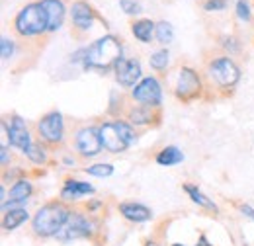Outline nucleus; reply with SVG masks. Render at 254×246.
<instances>
[{
  "instance_id": "obj_1",
  "label": "nucleus",
  "mask_w": 254,
  "mask_h": 246,
  "mask_svg": "<svg viewBox=\"0 0 254 246\" xmlns=\"http://www.w3.org/2000/svg\"><path fill=\"white\" fill-rule=\"evenodd\" d=\"M82 57L86 68L108 70L116 66V62L122 59V43L116 35H104L88 49H82Z\"/></svg>"
},
{
  "instance_id": "obj_2",
  "label": "nucleus",
  "mask_w": 254,
  "mask_h": 246,
  "mask_svg": "<svg viewBox=\"0 0 254 246\" xmlns=\"http://www.w3.org/2000/svg\"><path fill=\"white\" fill-rule=\"evenodd\" d=\"M70 213L72 211H68V207L61 201H53V203H47V205L39 207L32 221L33 235L41 237V239L57 237V233L63 229L64 223L68 221Z\"/></svg>"
},
{
  "instance_id": "obj_3",
  "label": "nucleus",
  "mask_w": 254,
  "mask_h": 246,
  "mask_svg": "<svg viewBox=\"0 0 254 246\" xmlns=\"http://www.w3.org/2000/svg\"><path fill=\"white\" fill-rule=\"evenodd\" d=\"M14 28L24 37H32V35H39L47 31V14L41 8V4L33 2V4L24 6L14 20Z\"/></svg>"
},
{
  "instance_id": "obj_4",
  "label": "nucleus",
  "mask_w": 254,
  "mask_h": 246,
  "mask_svg": "<svg viewBox=\"0 0 254 246\" xmlns=\"http://www.w3.org/2000/svg\"><path fill=\"white\" fill-rule=\"evenodd\" d=\"M209 78L219 86V88H233L239 78H241V68L237 66V62L231 57H217L209 62L207 66Z\"/></svg>"
},
{
  "instance_id": "obj_5",
  "label": "nucleus",
  "mask_w": 254,
  "mask_h": 246,
  "mask_svg": "<svg viewBox=\"0 0 254 246\" xmlns=\"http://www.w3.org/2000/svg\"><path fill=\"white\" fill-rule=\"evenodd\" d=\"M94 233V223L84 215V213H70L68 221L64 223V227L57 233V241L61 243H70V241H78V239H84L88 235Z\"/></svg>"
},
{
  "instance_id": "obj_6",
  "label": "nucleus",
  "mask_w": 254,
  "mask_h": 246,
  "mask_svg": "<svg viewBox=\"0 0 254 246\" xmlns=\"http://www.w3.org/2000/svg\"><path fill=\"white\" fill-rule=\"evenodd\" d=\"M37 131L41 141L49 145H59L64 137V123L61 112H49L37 122Z\"/></svg>"
},
{
  "instance_id": "obj_7",
  "label": "nucleus",
  "mask_w": 254,
  "mask_h": 246,
  "mask_svg": "<svg viewBox=\"0 0 254 246\" xmlns=\"http://www.w3.org/2000/svg\"><path fill=\"white\" fill-rule=\"evenodd\" d=\"M131 96L135 102H139L143 106L157 108V106H160V100H162V88H160L159 80L155 76H147V78L139 80V84H135Z\"/></svg>"
},
{
  "instance_id": "obj_8",
  "label": "nucleus",
  "mask_w": 254,
  "mask_h": 246,
  "mask_svg": "<svg viewBox=\"0 0 254 246\" xmlns=\"http://www.w3.org/2000/svg\"><path fill=\"white\" fill-rule=\"evenodd\" d=\"M76 151L82 156H96L102 153L104 145H102V137H100V127H82L80 131H76V139H74Z\"/></svg>"
},
{
  "instance_id": "obj_9",
  "label": "nucleus",
  "mask_w": 254,
  "mask_h": 246,
  "mask_svg": "<svg viewBox=\"0 0 254 246\" xmlns=\"http://www.w3.org/2000/svg\"><path fill=\"white\" fill-rule=\"evenodd\" d=\"M6 131H8V143L12 147L20 149L24 154L28 153V149L32 147V137H30L28 125L20 116H12L10 118V122L6 123Z\"/></svg>"
},
{
  "instance_id": "obj_10",
  "label": "nucleus",
  "mask_w": 254,
  "mask_h": 246,
  "mask_svg": "<svg viewBox=\"0 0 254 246\" xmlns=\"http://www.w3.org/2000/svg\"><path fill=\"white\" fill-rule=\"evenodd\" d=\"M100 137H102V145H104V149L108 153L118 154L129 149V145L124 139V135H122V131H120L116 122H108L104 125H100Z\"/></svg>"
},
{
  "instance_id": "obj_11",
  "label": "nucleus",
  "mask_w": 254,
  "mask_h": 246,
  "mask_svg": "<svg viewBox=\"0 0 254 246\" xmlns=\"http://www.w3.org/2000/svg\"><path fill=\"white\" fill-rule=\"evenodd\" d=\"M201 90V80L197 72L190 66H182L178 72V82H176V96L180 100H191Z\"/></svg>"
},
{
  "instance_id": "obj_12",
  "label": "nucleus",
  "mask_w": 254,
  "mask_h": 246,
  "mask_svg": "<svg viewBox=\"0 0 254 246\" xmlns=\"http://www.w3.org/2000/svg\"><path fill=\"white\" fill-rule=\"evenodd\" d=\"M116 80L122 84V86H135V82L141 78L143 70H141V62L137 59H120L116 62Z\"/></svg>"
},
{
  "instance_id": "obj_13",
  "label": "nucleus",
  "mask_w": 254,
  "mask_h": 246,
  "mask_svg": "<svg viewBox=\"0 0 254 246\" xmlns=\"http://www.w3.org/2000/svg\"><path fill=\"white\" fill-rule=\"evenodd\" d=\"M70 16H72V24L78 28V30L86 31L92 28V22H94V10L88 2L84 0H76L72 6H70Z\"/></svg>"
},
{
  "instance_id": "obj_14",
  "label": "nucleus",
  "mask_w": 254,
  "mask_h": 246,
  "mask_svg": "<svg viewBox=\"0 0 254 246\" xmlns=\"http://www.w3.org/2000/svg\"><path fill=\"white\" fill-rule=\"evenodd\" d=\"M39 4L47 14V31H57L63 26L64 14H66L63 0H41Z\"/></svg>"
},
{
  "instance_id": "obj_15",
  "label": "nucleus",
  "mask_w": 254,
  "mask_h": 246,
  "mask_svg": "<svg viewBox=\"0 0 254 246\" xmlns=\"http://www.w3.org/2000/svg\"><path fill=\"white\" fill-rule=\"evenodd\" d=\"M120 211H122V215L126 217L127 221H133V223H145V221H149L153 217L149 207H145L141 203H135V201L120 203Z\"/></svg>"
},
{
  "instance_id": "obj_16",
  "label": "nucleus",
  "mask_w": 254,
  "mask_h": 246,
  "mask_svg": "<svg viewBox=\"0 0 254 246\" xmlns=\"http://www.w3.org/2000/svg\"><path fill=\"white\" fill-rule=\"evenodd\" d=\"M94 193V187L86 182H78V180H66L61 189V197L64 201H74L80 195H88Z\"/></svg>"
},
{
  "instance_id": "obj_17",
  "label": "nucleus",
  "mask_w": 254,
  "mask_h": 246,
  "mask_svg": "<svg viewBox=\"0 0 254 246\" xmlns=\"http://www.w3.org/2000/svg\"><path fill=\"white\" fill-rule=\"evenodd\" d=\"M32 193H33L32 182H28V180H18L16 184L10 187L8 203H6V205H18V203H24ZM6 205H4V207H6Z\"/></svg>"
},
{
  "instance_id": "obj_18",
  "label": "nucleus",
  "mask_w": 254,
  "mask_h": 246,
  "mask_svg": "<svg viewBox=\"0 0 254 246\" xmlns=\"http://www.w3.org/2000/svg\"><path fill=\"white\" fill-rule=\"evenodd\" d=\"M28 219H30V215H28L26 209H22V207L10 209V211H6L4 217H2V229H4V231H14V229H18L20 225H24Z\"/></svg>"
},
{
  "instance_id": "obj_19",
  "label": "nucleus",
  "mask_w": 254,
  "mask_h": 246,
  "mask_svg": "<svg viewBox=\"0 0 254 246\" xmlns=\"http://www.w3.org/2000/svg\"><path fill=\"white\" fill-rule=\"evenodd\" d=\"M155 30H157V24H153L151 20H137L133 26H131V31L133 35L141 41V43H149L155 35Z\"/></svg>"
},
{
  "instance_id": "obj_20",
  "label": "nucleus",
  "mask_w": 254,
  "mask_h": 246,
  "mask_svg": "<svg viewBox=\"0 0 254 246\" xmlns=\"http://www.w3.org/2000/svg\"><path fill=\"white\" fill-rule=\"evenodd\" d=\"M182 160H184V154L178 147H164L157 154V162L160 166H174V164H180Z\"/></svg>"
},
{
  "instance_id": "obj_21",
  "label": "nucleus",
  "mask_w": 254,
  "mask_h": 246,
  "mask_svg": "<svg viewBox=\"0 0 254 246\" xmlns=\"http://www.w3.org/2000/svg\"><path fill=\"white\" fill-rule=\"evenodd\" d=\"M184 189H186V193L191 197V201H193V203H197V205H201V207H205V209H209V211H215V213L219 211V209H217V205H215L209 197H205V195H203L195 185L186 184L184 185Z\"/></svg>"
},
{
  "instance_id": "obj_22",
  "label": "nucleus",
  "mask_w": 254,
  "mask_h": 246,
  "mask_svg": "<svg viewBox=\"0 0 254 246\" xmlns=\"http://www.w3.org/2000/svg\"><path fill=\"white\" fill-rule=\"evenodd\" d=\"M153 120V114H151V106H137L129 112V122L133 125H145Z\"/></svg>"
},
{
  "instance_id": "obj_23",
  "label": "nucleus",
  "mask_w": 254,
  "mask_h": 246,
  "mask_svg": "<svg viewBox=\"0 0 254 246\" xmlns=\"http://www.w3.org/2000/svg\"><path fill=\"white\" fill-rule=\"evenodd\" d=\"M155 35H157L159 43L168 45V43L174 39V30H172V26H170L168 22H159V24H157V30H155Z\"/></svg>"
},
{
  "instance_id": "obj_24",
  "label": "nucleus",
  "mask_w": 254,
  "mask_h": 246,
  "mask_svg": "<svg viewBox=\"0 0 254 246\" xmlns=\"http://www.w3.org/2000/svg\"><path fill=\"white\" fill-rule=\"evenodd\" d=\"M86 170V174H90V176H96V178H108V176H112L114 174V166L112 164H92V166H88V168H84Z\"/></svg>"
},
{
  "instance_id": "obj_25",
  "label": "nucleus",
  "mask_w": 254,
  "mask_h": 246,
  "mask_svg": "<svg viewBox=\"0 0 254 246\" xmlns=\"http://www.w3.org/2000/svg\"><path fill=\"white\" fill-rule=\"evenodd\" d=\"M151 66L155 68V70H164L166 66H168V51L166 49H159V51H155L153 55H151Z\"/></svg>"
},
{
  "instance_id": "obj_26",
  "label": "nucleus",
  "mask_w": 254,
  "mask_h": 246,
  "mask_svg": "<svg viewBox=\"0 0 254 246\" xmlns=\"http://www.w3.org/2000/svg\"><path fill=\"white\" fill-rule=\"evenodd\" d=\"M26 156L35 162V164H45V160H47V154H45V149L39 145V143H32V147L28 149V153Z\"/></svg>"
},
{
  "instance_id": "obj_27",
  "label": "nucleus",
  "mask_w": 254,
  "mask_h": 246,
  "mask_svg": "<svg viewBox=\"0 0 254 246\" xmlns=\"http://www.w3.org/2000/svg\"><path fill=\"white\" fill-rule=\"evenodd\" d=\"M118 123V127H120V131H122V135H124V139L127 141V145L131 147L135 141H137V135H135V131H133V127H131V123L127 122H122V120H116Z\"/></svg>"
},
{
  "instance_id": "obj_28",
  "label": "nucleus",
  "mask_w": 254,
  "mask_h": 246,
  "mask_svg": "<svg viewBox=\"0 0 254 246\" xmlns=\"http://www.w3.org/2000/svg\"><path fill=\"white\" fill-rule=\"evenodd\" d=\"M237 16H239V20H243V22H251L253 14H251L249 0H239V2H237Z\"/></svg>"
},
{
  "instance_id": "obj_29",
  "label": "nucleus",
  "mask_w": 254,
  "mask_h": 246,
  "mask_svg": "<svg viewBox=\"0 0 254 246\" xmlns=\"http://www.w3.org/2000/svg\"><path fill=\"white\" fill-rule=\"evenodd\" d=\"M120 6H122V10L126 14H131V16L141 12V4L137 0H120Z\"/></svg>"
},
{
  "instance_id": "obj_30",
  "label": "nucleus",
  "mask_w": 254,
  "mask_h": 246,
  "mask_svg": "<svg viewBox=\"0 0 254 246\" xmlns=\"http://www.w3.org/2000/svg\"><path fill=\"white\" fill-rule=\"evenodd\" d=\"M0 47H2V59H4V61H10L12 55H14V41L8 39V37H2Z\"/></svg>"
},
{
  "instance_id": "obj_31",
  "label": "nucleus",
  "mask_w": 254,
  "mask_h": 246,
  "mask_svg": "<svg viewBox=\"0 0 254 246\" xmlns=\"http://www.w3.org/2000/svg\"><path fill=\"white\" fill-rule=\"evenodd\" d=\"M227 8V0H205L203 2V10L205 12H219Z\"/></svg>"
},
{
  "instance_id": "obj_32",
  "label": "nucleus",
  "mask_w": 254,
  "mask_h": 246,
  "mask_svg": "<svg viewBox=\"0 0 254 246\" xmlns=\"http://www.w3.org/2000/svg\"><path fill=\"white\" fill-rule=\"evenodd\" d=\"M233 43H237V39L235 37H225V43H223V47H233V51H239V45H233Z\"/></svg>"
},
{
  "instance_id": "obj_33",
  "label": "nucleus",
  "mask_w": 254,
  "mask_h": 246,
  "mask_svg": "<svg viewBox=\"0 0 254 246\" xmlns=\"http://www.w3.org/2000/svg\"><path fill=\"white\" fill-rule=\"evenodd\" d=\"M0 156H2V164L6 166L8 164V147H2L0 149Z\"/></svg>"
},
{
  "instance_id": "obj_34",
  "label": "nucleus",
  "mask_w": 254,
  "mask_h": 246,
  "mask_svg": "<svg viewBox=\"0 0 254 246\" xmlns=\"http://www.w3.org/2000/svg\"><path fill=\"white\" fill-rule=\"evenodd\" d=\"M195 246H209V243H207L205 237H201V239H199V245H195Z\"/></svg>"
},
{
  "instance_id": "obj_35",
  "label": "nucleus",
  "mask_w": 254,
  "mask_h": 246,
  "mask_svg": "<svg viewBox=\"0 0 254 246\" xmlns=\"http://www.w3.org/2000/svg\"><path fill=\"white\" fill-rule=\"evenodd\" d=\"M145 246H160V245H157V243H153V241H147V243H145Z\"/></svg>"
}]
</instances>
